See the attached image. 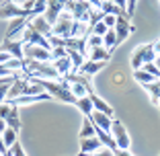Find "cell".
<instances>
[{
	"label": "cell",
	"instance_id": "6da1fadb",
	"mask_svg": "<svg viewBox=\"0 0 160 156\" xmlns=\"http://www.w3.org/2000/svg\"><path fill=\"white\" fill-rule=\"evenodd\" d=\"M31 80H35L43 90H47L53 99L62 101V103L76 105V97L72 95L70 82L68 80H64V78H58V80H49V78H31Z\"/></svg>",
	"mask_w": 160,
	"mask_h": 156
},
{
	"label": "cell",
	"instance_id": "7a4b0ae2",
	"mask_svg": "<svg viewBox=\"0 0 160 156\" xmlns=\"http://www.w3.org/2000/svg\"><path fill=\"white\" fill-rule=\"evenodd\" d=\"M39 93H43V88L35 80H23L21 76H17V78H14V82L8 86L6 101L19 99V97H25V95H39Z\"/></svg>",
	"mask_w": 160,
	"mask_h": 156
},
{
	"label": "cell",
	"instance_id": "3957f363",
	"mask_svg": "<svg viewBox=\"0 0 160 156\" xmlns=\"http://www.w3.org/2000/svg\"><path fill=\"white\" fill-rule=\"evenodd\" d=\"M156 60V52H154V43H144L140 48L133 49L132 58H129V64H132L133 70H140L144 64L148 62H154Z\"/></svg>",
	"mask_w": 160,
	"mask_h": 156
},
{
	"label": "cell",
	"instance_id": "277c9868",
	"mask_svg": "<svg viewBox=\"0 0 160 156\" xmlns=\"http://www.w3.org/2000/svg\"><path fill=\"white\" fill-rule=\"evenodd\" d=\"M66 10H70L74 21L80 23H90V14H92V4L86 0H68L66 2Z\"/></svg>",
	"mask_w": 160,
	"mask_h": 156
},
{
	"label": "cell",
	"instance_id": "5b68a950",
	"mask_svg": "<svg viewBox=\"0 0 160 156\" xmlns=\"http://www.w3.org/2000/svg\"><path fill=\"white\" fill-rule=\"evenodd\" d=\"M72 29H74V17H72L70 10H64V13L58 17V21L53 23L52 35L62 37V39H68V37H72Z\"/></svg>",
	"mask_w": 160,
	"mask_h": 156
},
{
	"label": "cell",
	"instance_id": "8992f818",
	"mask_svg": "<svg viewBox=\"0 0 160 156\" xmlns=\"http://www.w3.org/2000/svg\"><path fill=\"white\" fill-rule=\"evenodd\" d=\"M23 41L27 43V45H39V48H45V49H53L52 43H49V39H47L45 35L39 33V31L31 23H29L27 29L23 31Z\"/></svg>",
	"mask_w": 160,
	"mask_h": 156
},
{
	"label": "cell",
	"instance_id": "52a82bcc",
	"mask_svg": "<svg viewBox=\"0 0 160 156\" xmlns=\"http://www.w3.org/2000/svg\"><path fill=\"white\" fill-rule=\"evenodd\" d=\"M111 133H113L115 142H117V148H121V150H129V146H132V138H129V133H127L125 125H123L119 119H113Z\"/></svg>",
	"mask_w": 160,
	"mask_h": 156
},
{
	"label": "cell",
	"instance_id": "ba28073f",
	"mask_svg": "<svg viewBox=\"0 0 160 156\" xmlns=\"http://www.w3.org/2000/svg\"><path fill=\"white\" fill-rule=\"evenodd\" d=\"M33 21V17L29 14V17H21V19H12V23L8 25V29H6V37L8 41H14V39L19 37L21 33H23L25 29H27V25Z\"/></svg>",
	"mask_w": 160,
	"mask_h": 156
},
{
	"label": "cell",
	"instance_id": "9c48e42d",
	"mask_svg": "<svg viewBox=\"0 0 160 156\" xmlns=\"http://www.w3.org/2000/svg\"><path fill=\"white\" fill-rule=\"evenodd\" d=\"M23 52H25V60H39V62H49V60H53L52 49L39 48V45H27V43H25Z\"/></svg>",
	"mask_w": 160,
	"mask_h": 156
},
{
	"label": "cell",
	"instance_id": "30bf717a",
	"mask_svg": "<svg viewBox=\"0 0 160 156\" xmlns=\"http://www.w3.org/2000/svg\"><path fill=\"white\" fill-rule=\"evenodd\" d=\"M66 2H68V0H47L45 19H47V23L52 25V27H53V23L58 21V17L66 10Z\"/></svg>",
	"mask_w": 160,
	"mask_h": 156
},
{
	"label": "cell",
	"instance_id": "8fae6325",
	"mask_svg": "<svg viewBox=\"0 0 160 156\" xmlns=\"http://www.w3.org/2000/svg\"><path fill=\"white\" fill-rule=\"evenodd\" d=\"M133 31L132 23H129V17H117V23H115V33H117V45H121L127 39V35Z\"/></svg>",
	"mask_w": 160,
	"mask_h": 156
},
{
	"label": "cell",
	"instance_id": "7c38bea8",
	"mask_svg": "<svg viewBox=\"0 0 160 156\" xmlns=\"http://www.w3.org/2000/svg\"><path fill=\"white\" fill-rule=\"evenodd\" d=\"M23 48H25V41H23V39H14V41H8V39H4V43L0 45V49H2V52L12 53V58H17V60H25Z\"/></svg>",
	"mask_w": 160,
	"mask_h": 156
},
{
	"label": "cell",
	"instance_id": "4fadbf2b",
	"mask_svg": "<svg viewBox=\"0 0 160 156\" xmlns=\"http://www.w3.org/2000/svg\"><path fill=\"white\" fill-rule=\"evenodd\" d=\"M90 119H92V123L97 125V128L105 129V132H111V125H113V117H109L107 113H103V111H92Z\"/></svg>",
	"mask_w": 160,
	"mask_h": 156
},
{
	"label": "cell",
	"instance_id": "5bb4252c",
	"mask_svg": "<svg viewBox=\"0 0 160 156\" xmlns=\"http://www.w3.org/2000/svg\"><path fill=\"white\" fill-rule=\"evenodd\" d=\"M101 148H105V146H103V142L99 140V136L80 140V152H82V154H90V152H97V150H101Z\"/></svg>",
	"mask_w": 160,
	"mask_h": 156
},
{
	"label": "cell",
	"instance_id": "9a60e30c",
	"mask_svg": "<svg viewBox=\"0 0 160 156\" xmlns=\"http://www.w3.org/2000/svg\"><path fill=\"white\" fill-rule=\"evenodd\" d=\"M88 95H90V99H92V105H94V111H103V113H107L109 117H113V115H115V109L111 107V105H109V103H107V101H105V99H101L99 95H94L92 90H90Z\"/></svg>",
	"mask_w": 160,
	"mask_h": 156
},
{
	"label": "cell",
	"instance_id": "2e32d148",
	"mask_svg": "<svg viewBox=\"0 0 160 156\" xmlns=\"http://www.w3.org/2000/svg\"><path fill=\"white\" fill-rule=\"evenodd\" d=\"M107 66V62H92V60H86L82 66H80V74H84V76H92L97 74V72H101L103 68Z\"/></svg>",
	"mask_w": 160,
	"mask_h": 156
},
{
	"label": "cell",
	"instance_id": "e0dca14e",
	"mask_svg": "<svg viewBox=\"0 0 160 156\" xmlns=\"http://www.w3.org/2000/svg\"><path fill=\"white\" fill-rule=\"evenodd\" d=\"M31 25H33V27L37 29V31H39V33H41V35H45L47 39L52 37V25L47 23L45 14H37V17H35V19L31 21Z\"/></svg>",
	"mask_w": 160,
	"mask_h": 156
},
{
	"label": "cell",
	"instance_id": "ac0fdd59",
	"mask_svg": "<svg viewBox=\"0 0 160 156\" xmlns=\"http://www.w3.org/2000/svg\"><path fill=\"white\" fill-rule=\"evenodd\" d=\"M53 66H56L58 72H60L62 78H66V76L72 72V60H70V56L66 53L64 58H56V60H53Z\"/></svg>",
	"mask_w": 160,
	"mask_h": 156
},
{
	"label": "cell",
	"instance_id": "d6986e66",
	"mask_svg": "<svg viewBox=\"0 0 160 156\" xmlns=\"http://www.w3.org/2000/svg\"><path fill=\"white\" fill-rule=\"evenodd\" d=\"M88 60L92 62H109V58H111V52H109L107 48H88Z\"/></svg>",
	"mask_w": 160,
	"mask_h": 156
},
{
	"label": "cell",
	"instance_id": "ffe728a7",
	"mask_svg": "<svg viewBox=\"0 0 160 156\" xmlns=\"http://www.w3.org/2000/svg\"><path fill=\"white\" fill-rule=\"evenodd\" d=\"M76 107L82 111V115H84V117H90V115H92V111H94V105H92V99H90V95L78 97V99H76Z\"/></svg>",
	"mask_w": 160,
	"mask_h": 156
},
{
	"label": "cell",
	"instance_id": "44dd1931",
	"mask_svg": "<svg viewBox=\"0 0 160 156\" xmlns=\"http://www.w3.org/2000/svg\"><path fill=\"white\" fill-rule=\"evenodd\" d=\"M97 136H99V140L103 142L105 148H109V150H115V148H117V142H115V138H113L111 132H105V129L97 128Z\"/></svg>",
	"mask_w": 160,
	"mask_h": 156
},
{
	"label": "cell",
	"instance_id": "7402d4cb",
	"mask_svg": "<svg viewBox=\"0 0 160 156\" xmlns=\"http://www.w3.org/2000/svg\"><path fill=\"white\" fill-rule=\"evenodd\" d=\"M92 136H97V125L92 123L90 117H84V121H82V129H80L78 138H80V140H84V138H92Z\"/></svg>",
	"mask_w": 160,
	"mask_h": 156
},
{
	"label": "cell",
	"instance_id": "603a6c76",
	"mask_svg": "<svg viewBox=\"0 0 160 156\" xmlns=\"http://www.w3.org/2000/svg\"><path fill=\"white\" fill-rule=\"evenodd\" d=\"M144 88L150 93L152 103H154L156 107L160 109V78H158V80H154V82H148V84H144Z\"/></svg>",
	"mask_w": 160,
	"mask_h": 156
},
{
	"label": "cell",
	"instance_id": "cb8c5ba5",
	"mask_svg": "<svg viewBox=\"0 0 160 156\" xmlns=\"http://www.w3.org/2000/svg\"><path fill=\"white\" fill-rule=\"evenodd\" d=\"M133 78H136V82H140L142 86H144V84H148V82H154V80H158L156 76H152L150 72H146L144 68H140V70H133Z\"/></svg>",
	"mask_w": 160,
	"mask_h": 156
},
{
	"label": "cell",
	"instance_id": "d4e9b609",
	"mask_svg": "<svg viewBox=\"0 0 160 156\" xmlns=\"http://www.w3.org/2000/svg\"><path fill=\"white\" fill-rule=\"evenodd\" d=\"M101 10L103 13H107V14H117V17H129L127 13H123L119 6H115L111 0H103V6H101Z\"/></svg>",
	"mask_w": 160,
	"mask_h": 156
},
{
	"label": "cell",
	"instance_id": "484cf974",
	"mask_svg": "<svg viewBox=\"0 0 160 156\" xmlns=\"http://www.w3.org/2000/svg\"><path fill=\"white\" fill-rule=\"evenodd\" d=\"M103 41H105V48H107L109 52H113V49L117 48V33H115V29H109L107 33L103 35Z\"/></svg>",
	"mask_w": 160,
	"mask_h": 156
},
{
	"label": "cell",
	"instance_id": "4316f807",
	"mask_svg": "<svg viewBox=\"0 0 160 156\" xmlns=\"http://www.w3.org/2000/svg\"><path fill=\"white\" fill-rule=\"evenodd\" d=\"M17 136H19V132L12 128H6L4 132H2V140H4V146L6 148H12L14 144H17Z\"/></svg>",
	"mask_w": 160,
	"mask_h": 156
},
{
	"label": "cell",
	"instance_id": "83f0119b",
	"mask_svg": "<svg viewBox=\"0 0 160 156\" xmlns=\"http://www.w3.org/2000/svg\"><path fill=\"white\" fill-rule=\"evenodd\" d=\"M6 123H8V128H12V129H17L19 132L21 129V119H19V107L14 105L12 107V111H10V115L6 117Z\"/></svg>",
	"mask_w": 160,
	"mask_h": 156
},
{
	"label": "cell",
	"instance_id": "f1b7e54d",
	"mask_svg": "<svg viewBox=\"0 0 160 156\" xmlns=\"http://www.w3.org/2000/svg\"><path fill=\"white\" fill-rule=\"evenodd\" d=\"M88 48H105V41H103V35H94L90 33L86 37V49Z\"/></svg>",
	"mask_w": 160,
	"mask_h": 156
},
{
	"label": "cell",
	"instance_id": "f546056e",
	"mask_svg": "<svg viewBox=\"0 0 160 156\" xmlns=\"http://www.w3.org/2000/svg\"><path fill=\"white\" fill-rule=\"evenodd\" d=\"M45 8H47V0H35V4H33V8L29 10V14L35 19L37 14H45Z\"/></svg>",
	"mask_w": 160,
	"mask_h": 156
},
{
	"label": "cell",
	"instance_id": "4dcf8cb0",
	"mask_svg": "<svg viewBox=\"0 0 160 156\" xmlns=\"http://www.w3.org/2000/svg\"><path fill=\"white\" fill-rule=\"evenodd\" d=\"M109 31V27L103 23V21H99V23H94L92 27H90V33H94V35H105Z\"/></svg>",
	"mask_w": 160,
	"mask_h": 156
},
{
	"label": "cell",
	"instance_id": "1f68e13d",
	"mask_svg": "<svg viewBox=\"0 0 160 156\" xmlns=\"http://www.w3.org/2000/svg\"><path fill=\"white\" fill-rule=\"evenodd\" d=\"M142 68H144V70H146V72H150L152 76H156V78H160V68L156 66L154 62H148V64H144V66H142Z\"/></svg>",
	"mask_w": 160,
	"mask_h": 156
},
{
	"label": "cell",
	"instance_id": "d6a6232c",
	"mask_svg": "<svg viewBox=\"0 0 160 156\" xmlns=\"http://www.w3.org/2000/svg\"><path fill=\"white\" fill-rule=\"evenodd\" d=\"M12 107L14 105L12 103H8V101H4V103H0V117H8L10 115V111H12Z\"/></svg>",
	"mask_w": 160,
	"mask_h": 156
},
{
	"label": "cell",
	"instance_id": "836d02e7",
	"mask_svg": "<svg viewBox=\"0 0 160 156\" xmlns=\"http://www.w3.org/2000/svg\"><path fill=\"white\" fill-rule=\"evenodd\" d=\"M103 23L107 25L109 29H115V23H117V14H107V13H103Z\"/></svg>",
	"mask_w": 160,
	"mask_h": 156
},
{
	"label": "cell",
	"instance_id": "e575fe53",
	"mask_svg": "<svg viewBox=\"0 0 160 156\" xmlns=\"http://www.w3.org/2000/svg\"><path fill=\"white\" fill-rule=\"evenodd\" d=\"M78 156H113V150H109V148H101V150L90 152V154H82V152H80Z\"/></svg>",
	"mask_w": 160,
	"mask_h": 156
},
{
	"label": "cell",
	"instance_id": "d590c367",
	"mask_svg": "<svg viewBox=\"0 0 160 156\" xmlns=\"http://www.w3.org/2000/svg\"><path fill=\"white\" fill-rule=\"evenodd\" d=\"M12 82H14V80H12ZM12 82H6V84L0 86V103H4V101H6V93H8V86L12 84Z\"/></svg>",
	"mask_w": 160,
	"mask_h": 156
},
{
	"label": "cell",
	"instance_id": "8d00e7d4",
	"mask_svg": "<svg viewBox=\"0 0 160 156\" xmlns=\"http://www.w3.org/2000/svg\"><path fill=\"white\" fill-rule=\"evenodd\" d=\"M66 53H68V49H66V48H53V49H52L53 60H56V58H64Z\"/></svg>",
	"mask_w": 160,
	"mask_h": 156
},
{
	"label": "cell",
	"instance_id": "74e56055",
	"mask_svg": "<svg viewBox=\"0 0 160 156\" xmlns=\"http://www.w3.org/2000/svg\"><path fill=\"white\" fill-rule=\"evenodd\" d=\"M12 154H14V156H27V154H25V150H23V146H21L19 142L12 146Z\"/></svg>",
	"mask_w": 160,
	"mask_h": 156
},
{
	"label": "cell",
	"instance_id": "f35d334b",
	"mask_svg": "<svg viewBox=\"0 0 160 156\" xmlns=\"http://www.w3.org/2000/svg\"><path fill=\"white\" fill-rule=\"evenodd\" d=\"M115 6H119V8L123 10V13H127V0H111Z\"/></svg>",
	"mask_w": 160,
	"mask_h": 156
},
{
	"label": "cell",
	"instance_id": "ab89813d",
	"mask_svg": "<svg viewBox=\"0 0 160 156\" xmlns=\"http://www.w3.org/2000/svg\"><path fill=\"white\" fill-rule=\"evenodd\" d=\"M10 58H12V53H8V52H2V49H0V64H6V62H8Z\"/></svg>",
	"mask_w": 160,
	"mask_h": 156
},
{
	"label": "cell",
	"instance_id": "60d3db41",
	"mask_svg": "<svg viewBox=\"0 0 160 156\" xmlns=\"http://www.w3.org/2000/svg\"><path fill=\"white\" fill-rule=\"evenodd\" d=\"M113 156H133V154H129V150H121V148H115V150H113Z\"/></svg>",
	"mask_w": 160,
	"mask_h": 156
},
{
	"label": "cell",
	"instance_id": "b9f144b4",
	"mask_svg": "<svg viewBox=\"0 0 160 156\" xmlns=\"http://www.w3.org/2000/svg\"><path fill=\"white\" fill-rule=\"evenodd\" d=\"M86 2L94 4V8H99V10H101V6H103V0H86Z\"/></svg>",
	"mask_w": 160,
	"mask_h": 156
},
{
	"label": "cell",
	"instance_id": "7bdbcfd3",
	"mask_svg": "<svg viewBox=\"0 0 160 156\" xmlns=\"http://www.w3.org/2000/svg\"><path fill=\"white\" fill-rule=\"evenodd\" d=\"M154 52H156V56H160V39L154 41Z\"/></svg>",
	"mask_w": 160,
	"mask_h": 156
},
{
	"label": "cell",
	"instance_id": "ee69618b",
	"mask_svg": "<svg viewBox=\"0 0 160 156\" xmlns=\"http://www.w3.org/2000/svg\"><path fill=\"white\" fill-rule=\"evenodd\" d=\"M154 64H156V66H158V68H160V56H156V60H154Z\"/></svg>",
	"mask_w": 160,
	"mask_h": 156
}]
</instances>
